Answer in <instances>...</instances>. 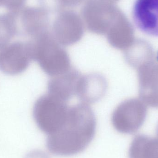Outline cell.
<instances>
[{"instance_id": "6da1fadb", "label": "cell", "mask_w": 158, "mask_h": 158, "mask_svg": "<svg viewBox=\"0 0 158 158\" xmlns=\"http://www.w3.org/2000/svg\"><path fill=\"white\" fill-rule=\"evenodd\" d=\"M96 119L93 110L81 103L69 107L66 122L57 132L48 135L46 146L52 154L70 156L85 150L94 139Z\"/></svg>"}, {"instance_id": "7a4b0ae2", "label": "cell", "mask_w": 158, "mask_h": 158, "mask_svg": "<svg viewBox=\"0 0 158 158\" xmlns=\"http://www.w3.org/2000/svg\"><path fill=\"white\" fill-rule=\"evenodd\" d=\"M30 41L33 60L51 77L64 74L72 68L67 52L55 39L51 30Z\"/></svg>"}, {"instance_id": "3957f363", "label": "cell", "mask_w": 158, "mask_h": 158, "mask_svg": "<svg viewBox=\"0 0 158 158\" xmlns=\"http://www.w3.org/2000/svg\"><path fill=\"white\" fill-rule=\"evenodd\" d=\"M69 108L67 102L48 93L40 97L35 102L33 118L42 131L51 135L57 132L64 125Z\"/></svg>"}, {"instance_id": "277c9868", "label": "cell", "mask_w": 158, "mask_h": 158, "mask_svg": "<svg viewBox=\"0 0 158 158\" xmlns=\"http://www.w3.org/2000/svg\"><path fill=\"white\" fill-rule=\"evenodd\" d=\"M121 13L114 3L106 0H86L81 11L88 30L100 35H106Z\"/></svg>"}, {"instance_id": "5b68a950", "label": "cell", "mask_w": 158, "mask_h": 158, "mask_svg": "<svg viewBox=\"0 0 158 158\" xmlns=\"http://www.w3.org/2000/svg\"><path fill=\"white\" fill-rule=\"evenodd\" d=\"M85 25L82 18L75 11L64 10L54 20L51 32L62 46H70L80 41L83 37Z\"/></svg>"}, {"instance_id": "8992f818", "label": "cell", "mask_w": 158, "mask_h": 158, "mask_svg": "<svg viewBox=\"0 0 158 158\" xmlns=\"http://www.w3.org/2000/svg\"><path fill=\"white\" fill-rule=\"evenodd\" d=\"M33 60L31 41L9 44L0 49V71L6 75L21 74Z\"/></svg>"}, {"instance_id": "52a82bcc", "label": "cell", "mask_w": 158, "mask_h": 158, "mask_svg": "<svg viewBox=\"0 0 158 158\" xmlns=\"http://www.w3.org/2000/svg\"><path fill=\"white\" fill-rule=\"evenodd\" d=\"M136 70L140 99L147 106L158 108V52Z\"/></svg>"}, {"instance_id": "ba28073f", "label": "cell", "mask_w": 158, "mask_h": 158, "mask_svg": "<svg viewBox=\"0 0 158 158\" xmlns=\"http://www.w3.org/2000/svg\"><path fill=\"white\" fill-rule=\"evenodd\" d=\"M147 105L140 98L124 100L117 107L111 116L112 125L117 131L128 132L138 120L144 119L147 112Z\"/></svg>"}, {"instance_id": "9c48e42d", "label": "cell", "mask_w": 158, "mask_h": 158, "mask_svg": "<svg viewBox=\"0 0 158 158\" xmlns=\"http://www.w3.org/2000/svg\"><path fill=\"white\" fill-rule=\"evenodd\" d=\"M19 34L31 40L50 30L49 13L41 6L25 7L18 15Z\"/></svg>"}, {"instance_id": "30bf717a", "label": "cell", "mask_w": 158, "mask_h": 158, "mask_svg": "<svg viewBox=\"0 0 158 158\" xmlns=\"http://www.w3.org/2000/svg\"><path fill=\"white\" fill-rule=\"evenodd\" d=\"M132 17L139 30L147 35L158 37V0H135Z\"/></svg>"}, {"instance_id": "8fae6325", "label": "cell", "mask_w": 158, "mask_h": 158, "mask_svg": "<svg viewBox=\"0 0 158 158\" xmlns=\"http://www.w3.org/2000/svg\"><path fill=\"white\" fill-rule=\"evenodd\" d=\"M107 86L106 80L101 74L81 75L77 85L76 96L84 104H93L105 96Z\"/></svg>"}, {"instance_id": "7c38bea8", "label": "cell", "mask_w": 158, "mask_h": 158, "mask_svg": "<svg viewBox=\"0 0 158 158\" xmlns=\"http://www.w3.org/2000/svg\"><path fill=\"white\" fill-rule=\"evenodd\" d=\"M81 76L77 69L72 67L64 74L51 77L47 85L48 94L67 102L76 96L77 85Z\"/></svg>"}, {"instance_id": "4fadbf2b", "label": "cell", "mask_w": 158, "mask_h": 158, "mask_svg": "<svg viewBox=\"0 0 158 158\" xmlns=\"http://www.w3.org/2000/svg\"><path fill=\"white\" fill-rule=\"evenodd\" d=\"M106 35L109 44L118 50L126 51L135 42L132 29L122 12Z\"/></svg>"}, {"instance_id": "5bb4252c", "label": "cell", "mask_w": 158, "mask_h": 158, "mask_svg": "<svg viewBox=\"0 0 158 158\" xmlns=\"http://www.w3.org/2000/svg\"><path fill=\"white\" fill-rule=\"evenodd\" d=\"M155 55L152 47L145 42L135 41L131 47L124 51L125 61L128 64L136 69L153 58Z\"/></svg>"}, {"instance_id": "9a60e30c", "label": "cell", "mask_w": 158, "mask_h": 158, "mask_svg": "<svg viewBox=\"0 0 158 158\" xmlns=\"http://www.w3.org/2000/svg\"><path fill=\"white\" fill-rule=\"evenodd\" d=\"M18 15L12 12L0 15V49L10 44L19 34Z\"/></svg>"}, {"instance_id": "2e32d148", "label": "cell", "mask_w": 158, "mask_h": 158, "mask_svg": "<svg viewBox=\"0 0 158 158\" xmlns=\"http://www.w3.org/2000/svg\"><path fill=\"white\" fill-rule=\"evenodd\" d=\"M40 6L45 9L49 14L59 13L64 10L60 0H38Z\"/></svg>"}, {"instance_id": "e0dca14e", "label": "cell", "mask_w": 158, "mask_h": 158, "mask_svg": "<svg viewBox=\"0 0 158 158\" xmlns=\"http://www.w3.org/2000/svg\"><path fill=\"white\" fill-rule=\"evenodd\" d=\"M27 0H2L1 6L10 12L19 13L25 7Z\"/></svg>"}, {"instance_id": "ac0fdd59", "label": "cell", "mask_w": 158, "mask_h": 158, "mask_svg": "<svg viewBox=\"0 0 158 158\" xmlns=\"http://www.w3.org/2000/svg\"><path fill=\"white\" fill-rule=\"evenodd\" d=\"M86 0H60L64 9L66 7H74L78 6Z\"/></svg>"}, {"instance_id": "d6986e66", "label": "cell", "mask_w": 158, "mask_h": 158, "mask_svg": "<svg viewBox=\"0 0 158 158\" xmlns=\"http://www.w3.org/2000/svg\"><path fill=\"white\" fill-rule=\"evenodd\" d=\"M25 158H50L45 152L40 150H34L29 153Z\"/></svg>"}, {"instance_id": "ffe728a7", "label": "cell", "mask_w": 158, "mask_h": 158, "mask_svg": "<svg viewBox=\"0 0 158 158\" xmlns=\"http://www.w3.org/2000/svg\"><path fill=\"white\" fill-rule=\"evenodd\" d=\"M106 1L110 2L113 3H115V2H118V0H106Z\"/></svg>"}, {"instance_id": "44dd1931", "label": "cell", "mask_w": 158, "mask_h": 158, "mask_svg": "<svg viewBox=\"0 0 158 158\" xmlns=\"http://www.w3.org/2000/svg\"><path fill=\"white\" fill-rule=\"evenodd\" d=\"M1 3H2V0H0V6H1Z\"/></svg>"}]
</instances>
